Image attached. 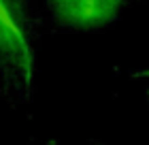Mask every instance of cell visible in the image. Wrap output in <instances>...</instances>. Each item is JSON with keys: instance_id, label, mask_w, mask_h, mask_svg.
<instances>
[{"instance_id": "1", "label": "cell", "mask_w": 149, "mask_h": 145, "mask_svg": "<svg viewBox=\"0 0 149 145\" xmlns=\"http://www.w3.org/2000/svg\"><path fill=\"white\" fill-rule=\"evenodd\" d=\"M124 0H49L51 11L64 26L90 30L117 15Z\"/></svg>"}]
</instances>
